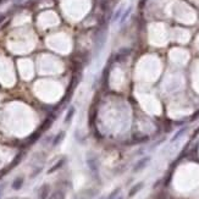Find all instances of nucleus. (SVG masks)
I'll return each instance as SVG.
<instances>
[{
  "instance_id": "11",
  "label": "nucleus",
  "mask_w": 199,
  "mask_h": 199,
  "mask_svg": "<svg viewBox=\"0 0 199 199\" xmlns=\"http://www.w3.org/2000/svg\"><path fill=\"white\" fill-rule=\"evenodd\" d=\"M115 199H123L122 197H119V198H115Z\"/></svg>"
},
{
  "instance_id": "7",
  "label": "nucleus",
  "mask_w": 199,
  "mask_h": 199,
  "mask_svg": "<svg viewBox=\"0 0 199 199\" xmlns=\"http://www.w3.org/2000/svg\"><path fill=\"white\" fill-rule=\"evenodd\" d=\"M65 161H66V159H65V157H62V159H60L59 161H57V164H56V165H54V166H53L52 169H49V170H48V173H53L54 171L59 170V169L62 166V165L65 164Z\"/></svg>"
},
{
  "instance_id": "2",
  "label": "nucleus",
  "mask_w": 199,
  "mask_h": 199,
  "mask_svg": "<svg viewBox=\"0 0 199 199\" xmlns=\"http://www.w3.org/2000/svg\"><path fill=\"white\" fill-rule=\"evenodd\" d=\"M49 193H50V187L48 185H43L38 190V198L39 199H47Z\"/></svg>"
},
{
  "instance_id": "6",
  "label": "nucleus",
  "mask_w": 199,
  "mask_h": 199,
  "mask_svg": "<svg viewBox=\"0 0 199 199\" xmlns=\"http://www.w3.org/2000/svg\"><path fill=\"white\" fill-rule=\"evenodd\" d=\"M73 116H74V107H70L69 111H67V114H66V116H65V119H64V123L69 125V123L72 121Z\"/></svg>"
},
{
  "instance_id": "1",
  "label": "nucleus",
  "mask_w": 199,
  "mask_h": 199,
  "mask_svg": "<svg viewBox=\"0 0 199 199\" xmlns=\"http://www.w3.org/2000/svg\"><path fill=\"white\" fill-rule=\"evenodd\" d=\"M150 161V156H144V157H142L140 160H138L137 162H136V165L133 166V172H139V171H142L147 165H148V162Z\"/></svg>"
},
{
  "instance_id": "8",
  "label": "nucleus",
  "mask_w": 199,
  "mask_h": 199,
  "mask_svg": "<svg viewBox=\"0 0 199 199\" xmlns=\"http://www.w3.org/2000/svg\"><path fill=\"white\" fill-rule=\"evenodd\" d=\"M120 193V188H116L114 192H111V194H110V197L107 198V199H115L116 197H117V194Z\"/></svg>"
},
{
  "instance_id": "4",
  "label": "nucleus",
  "mask_w": 199,
  "mask_h": 199,
  "mask_svg": "<svg viewBox=\"0 0 199 199\" xmlns=\"http://www.w3.org/2000/svg\"><path fill=\"white\" fill-rule=\"evenodd\" d=\"M143 186H144V183L143 182H139V183H137V185H135L133 187H132L131 189H130V193H128V197H133V195H136L140 189L143 188Z\"/></svg>"
},
{
  "instance_id": "5",
  "label": "nucleus",
  "mask_w": 199,
  "mask_h": 199,
  "mask_svg": "<svg viewBox=\"0 0 199 199\" xmlns=\"http://www.w3.org/2000/svg\"><path fill=\"white\" fill-rule=\"evenodd\" d=\"M65 138V132L64 131H61V132H59L56 136H55V138L53 139V142H52V145L53 147H56V145H59L61 142H62V139Z\"/></svg>"
},
{
  "instance_id": "3",
  "label": "nucleus",
  "mask_w": 199,
  "mask_h": 199,
  "mask_svg": "<svg viewBox=\"0 0 199 199\" xmlns=\"http://www.w3.org/2000/svg\"><path fill=\"white\" fill-rule=\"evenodd\" d=\"M23 177H21V176H19V177H16L14 181H12V189H15V190H19V189H21L22 188V186H23Z\"/></svg>"
},
{
  "instance_id": "12",
  "label": "nucleus",
  "mask_w": 199,
  "mask_h": 199,
  "mask_svg": "<svg viewBox=\"0 0 199 199\" xmlns=\"http://www.w3.org/2000/svg\"><path fill=\"white\" fill-rule=\"evenodd\" d=\"M100 199H104V198H100Z\"/></svg>"
},
{
  "instance_id": "10",
  "label": "nucleus",
  "mask_w": 199,
  "mask_h": 199,
  "mask_svg": "<svg viewBox=\"0 0 199 199\" xmlns=\"http://www.w3.org/2000/svg\"><path fill=\"white\" fill-rule=\"evenodd\" d=\"M185 131H186V128H183V130H180V131L177 132V133L175 135V137H173V138H172V140H176V139H177V138H178V137H180V136H181L182 133H183V132H185Z\"/></svg>"
},
{
  "instance_id": "9",
  "label": "nucleus",
  "mask_w": 199,
  "mask_h": 199,
  "mask_svg": "<svg viewBox=\"0 0 199 199\" xmlns=\"http://www.w3.org/2000/svg\"><path fill=\"white\" fill-rule=\"evenodd\" d=\"M40 171H42V168H38L37 170H34V171H33V172L31 173V177H32V178H34V177H37V176L39 175V172H40Z\"/></svg>"
}]
</instances>
